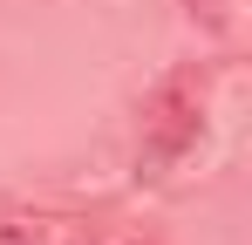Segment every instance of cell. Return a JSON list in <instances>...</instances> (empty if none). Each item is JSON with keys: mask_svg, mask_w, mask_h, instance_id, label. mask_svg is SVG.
Returning <instances> with one entry per match:
<instances>
[{"mask_svg": "<svg viewBox=\"0 0 252 245\" xmlns=\"http://www.w3.org/2000/svg\"><path fill=\"white\" fill-rule=\"evenodd\" d=\"M205 129V75L198 68H170L150 102H143V143H136V177H164Z\"/></svg>", "mask_w": 252, "mask_h": 245, "instance_id": "obj_1", "label": "cell"}, {"mask_svg": "<svg viewBox=\"0 0 252 245\" xmlns=\"http://www.w3.org/2000/svg\"><path fill=\"white\" fill-rule=\"evenodd\" d=\"M0 245H89V218L55 211V204H7Z\"/></svg>", "mask_w": 252, "mask_h": 245, "instance_id": "obj_2", "label": "cell"}]
</instances>
